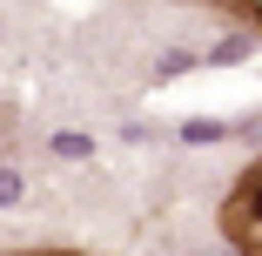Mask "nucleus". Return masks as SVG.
Listing matches in <instances>:
<instances>
[{"label": "nucleus", "instance_id": "f257e3e1", "mask_svg": "<svg viewBox=\"0 0 262 256\" xmlns=\"http://www.w3.org/2000/svg\"><path fill=\"white\" fill-rule=\"evenodd\" d=\"M215 229H222V243H229L235 256H262V155L242 162V175L222 189Z\"/></svg>", "mask_w": 262, "mask_h": 256}, {"label": "nucleus", "instance_id": "f03ea898", "mask_svg": "<svg viewBox=\"0 0 262 256\" xmlns=\"http://www.w3.org/2000/svg\"><path fill=\"white\" fill-rule=\"evenodd\" d=\"M195 7L222 14L229 27H242V34H255V41H262V0H195Z\"/></svg>", "mask_w": 262, "mask_h": 256}, {"label": "nucleus", "instance_id": "7ed1b4c3", "mask_svg": "<svg viewBox=\"0 0 262 256\" xmlns=\"http://www.w3.org/2000/svg\"><path fill=\"white\" fill-rule=\"evenodd\" d=\"M7 256H94V249H7Z\"/></svg>", "mask_w": 262, "mask_h": 256}]
</instances>
